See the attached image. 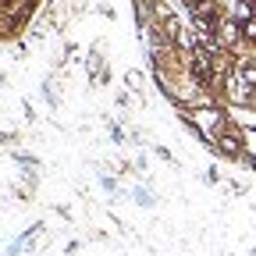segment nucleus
<instances>
[{"label":"nucleus","instance_id":"1","mask_svg":"<svg viewBox=\"0 0 256 256\" xmlns=\"http://www.w3.org/2000/svg\"><path fill=\"white\" fill-rule=\"evenodd\" d=\"M178 121L185 128H192L206 150H214V142L228 132V128H235V118L228 114V104H206V107H182L178 110Z\"/></svg>","mask_w":256,"mask_h":256},{"label":"nucleus","instance_id":"2","mask_svg":"<svg viewBox=\"0 0 256 256\" xmlns=\"http://www.w3.org/2000/svg\"><path fill=\"white\" fill-rule=\"evenodd\" d=\"M220 104L252 110V107H256V89H252L238 72H232V75H224V78H220Z\"/></svg>","mask_w":256,"mask_h":256},{"label":"nucleus","instance_id":"3","mask_svg":"<svg viewBox=\"0 0 256 256\" xmlns=\"http://www.w3.org/2000/svg\"><path fill=\"white\" fill-rule=\"evenodd\" d=\"M210 153H217V156H224V160H235V164H246V156H249V150H246V136H242V128L235 124V128H228L217 142H214V150Z\"/></svg>","mask_w":256,"mask_h":256},{"label":"nucleus","instance_id":"4","mask_svg":"<svg viewBox=\"0 0 256 256\" xmlns=\"http://www.w3.org/2000/svg\"><path fill=\"white\" fill-rule=\"evenodd\" d=\"M43 232H46V224H43V220L28 224V232H22V235H18L14 242H8V256H18V252H25V249H28L32 242H36V238L43 235Z\"/></svg>","mask_w":256,"mask_h":256},{"label":"nucleus","instance_id":"5","mask_svg":"<svg viewBox=\"0 0 256 256\" xmlns=\"http://www.w3.org/2000/svg\"><path fill=\"white\" fill-rule=\"evenodd\" d=\"M128 196H132V203H139V206H146V210L156 203V196H153L146 185H132V188H128Z\"/></svg>","mask_w":256,"mask_h":256},{"label":"nucleus","instance_id":"6","mask_svg":"<svg viewBox=\"0 0 256 256\" xmlns=\"http://www.w3.org/2000/svg\"><path fill=\"white\" fill-rule=\"evenodd\" d=\"M40 96L46 100V107L50 110H57V92H54V86H50V78H43V86H40Z\"/></svg>","mask_w":256,"mask_h":256},{"label":"nucleus","instance_id":"7","mask_svg":"<svg viewBox=\"0 0 256 256\" xmlns=\"http://www.w3.org/2000/svg\"><path fill=\"white\" fill-rule=\"evenodd\" d=\"M11 156H14V164H22V168H40V160L32 156V153H22V150H14Z\"/></svg>","mask_w":256,"mask_h":256},{"label":"nucleus","instance_id":"8","mask_svg":"<svg viewBox=\"0 0 256 256\" xmlns=\"http://www.w3.org/2000/svg\"><path fill=\"white\" fill-rule=\"evenodd\" d=\"M242 136H246V150H249V156H256V124H252V128H242Z\"/></svg>","mask_w":256,"mask_h":256},{"label":"nucleus","instance_id":"9","mask_svg":"<svg viewBox=\"0 0 256 256\" xmlns=\"http://www.w3.org/2000/svg\"><path fill=\"white\" fill-rule=\"evenodd\" d=\"M153 150V156H160V160H164V164H178V160H174V153L168 150V146H150Z\"/></svg>","mask_w":256,"mask_h":256},{"label":"nucleus","instance_id":"10","mask_svg":"<svg viewBox=\"0 0 256 256\" xmlns=\"http://www.w3.org/2000/svg\"><path fill=\"white\" fill-rule=\"evenodd\" d=\"M107 132H110V139H114L118 146H124V142H128V136L121 132V128H118V124H107Z\"/></svg>","mask_w":256,"mask_h":256},{"label":"nucleus","instance_id":"11","mask_svg":"<svg viewBox=\"0 0 256 256\" xmlns=\"http://www.w3.org/2000/svg\"><path fill=\"white\" fill-rule=\"evenodd\" d=\"M100 185H104V192H118V178L114 174H100Z\"/></svg>","mask_w":256,"mask_h":256},{"label":"nucleus","instance_id":"12","mask_svg":"<svg viewBox=\"0 0 256 256\" xmlns=\"http://www.w3.org/2000/svg\"><path fill=\"white\" fill-rule=\"evenodd\" d=\"M206 182H210V185H220V171H217V168H206Z\"/></svg>","mask_w":256,"mask_h":256},{"label":"nucleus","instance_id":"13","mask_svg":"<svg viewBox=\"0 0 256 256\" xmlns=\"http://www.w3.org/2000/svg\"><path fill=\"white\" fill-rule=\"evenodd\" d=\"M14 139V132H0V142H11Z\"/></svg>","mask_w":256,"mask_h":256},{"label":"nucleus","instance_id":"14","mask_svg":"<svg viewBox=\"0 0 256 256\" xmlns=\"http://www.w3.org/2000/svg\"><path fill=\"white\" fill-rule=\"evenodd\" d=\"M4 86H8V75H4V72H0V89H4Z\"/></svg>","mask_w":256,"mask_h":256},{"label":"nucleus","instance_id":"15","mask_svg":"<svg viewBox=\"0 0 256 256\" xmlns=\"http://www.w3.org/2000/svg\"><path fill=\"white\" fill-rule=\"evenodd\" d=\"M252 256H256V249H252Z\"/></svg>","mask_w":256,"mask_h":256},{"label":"nucleus","instance_id":"16","mask_svg":"<svg viewBox=\"0 0 256 256\" xmlns=\"http://www.w3.org/2000/svg\"><path fill=\"white\" fill-rule=\"evenodd\" d=\"M252 110H256V107H252Z\"/></svg>","mask_w":256,"mask_h":256}]
</instances>
